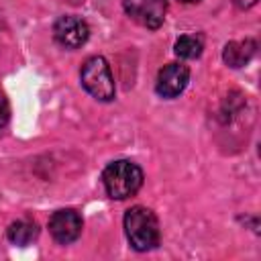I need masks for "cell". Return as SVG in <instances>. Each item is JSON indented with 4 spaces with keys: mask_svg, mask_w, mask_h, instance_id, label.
Masks as SVG:
<instances>
[{
    "mask_svg": "<svg viewBox=\"0 0 261 261\" xmlns=\"http://www.w3.org/2000/svg\"><path fill=\"white\" fill-rule=\"evenodd\" d=\"M82 216L75 210L63 208L53 212V216L49 218V232L57 243L69 245L82 234Z\"/></svg>",
    "mask_w": 261,
    "mask_h": 261,
    "instance_id": "8992f818",
    "label": "cell"
},
{
    "mask_svg": "<svg viewBox=\"0 0 261 261\" xmlns=\"http://www.w3.org/2000/svg\"><path fill=\"white\" fill-rule=\"evenodd\" d=\"M124 232L137 251H149L159 245V220L145 206H133L124 214Z\"/></svg>",
    "mask_w": 261,
    "mask_h": 261,
    "instance_id": "7a4b0ae2",
    "label": "cell"
},
{
    "mask_svg": "<svg viewBox=\"0 0 261 261\" xmlns=\"http://www.w3.org/2000/svg\"><path fill=\"white\" fill-rule=\"evenodd\" d=\"M8 118H10V108H8V100L6 96L0 92V133L6 128L8 124Z\"/></svg>",
    "mask_w": 261,
    "mask_h": 261,
    "instance_id": "8fae6325",
    "label": "cell"
},
{
    "mask_svg": "<svg viewBox=\"0 0 261 261\" xmlns=\"http://www.w3.org/2000/svg\"><path fill=\"white\" fill-rule=\"evenodd\" d=\"M124 12L147 29H159L165 20L167 0H122Z\"/></svg>",
    "mask_w": 261,
    "mask_h": 261,
    "instance_id": "277c9868",
    "label": "cell"
},
{
    "mask_svg": "<svg viewBox=\"0 0 261 261\" xmlns=\"http://www.w3.org/2000/svg\"><path fill=\"white\" fill-rule=\"evenodd\" d=\"M82 86L86 88V92L90 96H94L100 102H108L114 98V80L108 67V61L100 55H94L90 59L84 61L82 71Z\"/></svg>",
    "mask_w": 261,
    "mask_h": 261,
    "instance_id": "3957f363",
    "label": "cell"
},
{
    "mask_svg": "<svg viewBox=\"0 0 261 261\" xmlns=\"http://www.w3.org/2000/svg\"><path fill=\"white\" fill-rule=\"evenodd\" d=\"M173 51L177 57L181 59H196L200 57L202 53V39L196 37V35H181L175 45H173Z\"/></svg>",
    "mask_w": 261,
    "mask_h": 261,
    "instance_id": "30bf717a",
    "label": "cell"
},
{
    "mask_svg": "<svg viewBox=\"0 0 261 261\" xmlns=\"http://www.w3.org/2000/svg\"><path fill=\"white\" fill-rule=\"evenodd\" d=\"M255 51H257V41L255 39L230 41L222 51V59L230 67H243L253 59Z\"/></svg>",
    "mask_w": 261,
    "mask_h": 261,
    "instance_id": "ba28073f",
    "label": "cell"
},
{
    "mask_svg": "<svg viewBox=\"0 0 261 261\" xmlns=\"http://www.w3.org/2000/svg\"><path fill=\"white\" fill-rule=\"evenodd\" d=\"M102 181L110 198L124 200L135 196L143 186V169L128 159H118L106 165L102 171Z\"/></svg>",
    "mask_w": 261,
    "mask_h": 261,
    "instance_id": "6da1fadb",
    "label": "cell"
},
{
    "mask_svg": "<svg viewBox=\"0 0 261 261\" xmlns=\"http://www.w3.org/2000/svg\"><path fill=\"white\" fill-rule=\"evenodd\" d=\"M53 37L65 49H77V47H82L88 41L90 29H88V24H86L84 18L73 16V14H67V16H61V18L55 20V24H53Z\"/></svg>",
    "mask_w": 261,
    "mask_h": 261,
    "instance_id": "5b68a950",
    "label": "cell"
},
{
    "mask_svg": "<svg viewBox=\"0 0 261 261\" xmlns=\"http://www.w3.org/2000/svg\"><path fill=\"white\" fill-rule=\"evenodd\" d=\"M37 234H39L37 222L29 218H20L8 226V241L14 245H29L37 239Z\"/></svg>",
    "mask_w": 261,
    "mask_h": 261,
    "instance_id": "9c48e42d",
    "label": "cell"
},
{
    "mask_svg": "<svg viewBox=\"0 0 261 261\" xmlns=\"http://www.w3.org/2000/svg\"><path fill=\"white\" fill-rule=\"evenodd\" d=\"M181 2H188V4H192V2H198V0H181Z\"/></svg>",
    "mask_w": 261,
    "mask_h": 261,
    "instance_id": "4fadbf2b",
    "label": "cell"
},
{
    "mask_svg": "<svg viewBox=\"0 0 261 261\" xmlns=\"http://www.w3.org/2000/svg\"><path fill=\"white\" fill-rule=\"evenodd\" d=\"M234 4L239 8H251L253 4H257V0H234Z\"/></svg>",
    "mask_w": 261,
    "mask_h": 261,
    "instance_id": "7c38bea8",
    "label": "cell"
},
{
    "mask_svg": "<svg viewBox=\"0 0 261 261\" xmlns=\"http://www.w3.org/2000/svg\"><path fill=\"white\" fill-rule=\"evenodd\" d=\"M190 82V69L184 63H167L157 73L155 90L161 98H175L179 96Z\"/></svg>",
    "mask_w": 261,
    "mask_h": 261,
    "instance_id": "52a82bcc",
    "label": "cell"
}]
</instances>
